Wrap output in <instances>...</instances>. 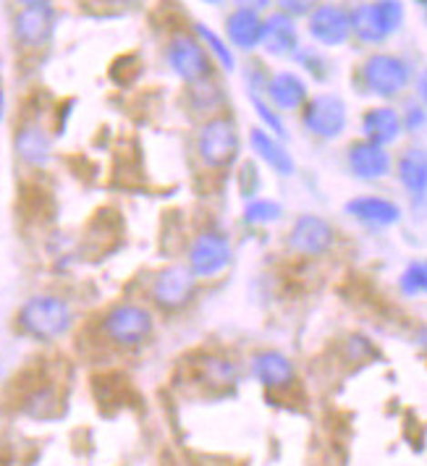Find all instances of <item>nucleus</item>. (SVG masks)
<instances>
[{"label": "nucleus", "instance_id": "nucleus-31", "mask_svg": "<svg viewBox=\"0 0 427 466\" xmlns=\"http://www.w3.org/2000/svg\"><path fill=\"white\" fill-rule=\"evenodd\" d=\"M259 184V178H257V170L255 166H247V168H241V176H239V187H241V197H252L255 199V191L249 184Z\"/></svg>", "mask_w": 427, "mask_h": 466}, {"label": "nucleus", "instance_id": "nucleus-38", "mask_svg": "<svg viewBox=\"0 0 427 466\" xmlns=\"http://www.w3.org/2000/svg\"><path fill=\"white\" fill-rule=\"evenodd\" d=\"M199 3H208V5H218V3H223V0H199Z\"/></svg>", "mask_w": 427, "mask_h": 466}, {"label": "nucleus", "instance_id": "nucleus-2", "mask_svg": "<svg viewBox=\"0 0 427 466\" xmlns=\"http://www.w3.org/2000/svg\"><path fill=\"white\" fill-rule=\"evenodd\" d=\"M100 330L113 346L134 349V346H142L152 336L155 312L139 301H121L103 315Z\"/></svg>", "mask_w": 427, "mask_h": 466}, {"label": "nucleus", "instance_id": "nucleus-25", "mask_svg": "<svg viewBox=\"0 0 427 466\" xmlns=\"http://www.w3.org/2000/svg\"><path fill=\"white\" fill-rule=\"evenodd\" d=\"M189 106L194 113H213L220 107V92L210 85V79L189 85Z\"/></svg>", "mask_w": 427, "mask_h": 466}, {"label": "nucleus", "instance_id": "nucleus-1", "mask_svg": "<svg viewBox=\"0 0 427 466\" xmlns=\"http://www.w3.org/2000/svg\"><path fill=\"white\" fill-rule=\"evenodd\" d=\"M194 149H197L199 163L208 170L231 168L241 152V134L236 128L234 118L213 116L202 121L194 139Z\"/></svg>", "mask_w": 427, "mask_h": 466}, {"label": "nucleus", "instance_id": "nucleus-16", "mask_svg": "<svg viewBox=\"0 0 427 466\" xmlns=\"http://www.w3.org/2000/svg\"><path fill=\"white\" fill-rule=\"evenodd\" d=\"M346 212H349L351 218L367 223V226H381V228H385V226H396V223L402 220V210H399L396 202H391V199H385V197H370V194L346 202Z\"/></svg>", "mask_w": 427, "mask_h": 466}, {"label": "nucleus", "instance_id": "nucleus-6", "mask_svg": "<svg viewBox=\"0 0 427 466\" xmlns=\"http://www.w3.org/2000/svg\"><path fill=\"white\" fill-rule=\"evenodd\" d=\"M197 276L187 265L173 262L160 268L155 278H152L150 297L155 301V307H160L163 312H178L187 309L197 297Z\"/></svg>", "mask_w": 427, "mask_h": 466}, {"label": "nucleus", "instance_id": "nucleus-27", "mask_svg": "<svg viewBox=\"0 0 427 466\" xmlns=\"http://www.w3.org/2000/svg\"><path fill=\"white\" fill-rule=\"evenodd\" d=\"M202 375H205V380L213 382V385H229V382L236 380V367L229 360L208 357L205 367H202Z\"/></svg>", "mask_w": 427, "mask_h": 466}, {"label": "nucleus", "instance_id": "nucleus-30", "mask_svg": "<svg viewBox=\"0 0 427 466\" xmlns=\"http://www.w3.org/2000/svg\"><path fill=\"white\" fill-rule=\"evenodd\" d=\"M425 121H427L425 107L417 106V103H409V106H406V113L402 116V127L409 128V131H417L420 127H425Z\"/></svg>", "mask_w": 427, "mask_h": 466}, {"label": "nucleus", "instance_id": "nucleus-29", "mask_svg": "<svg viewBox=\"0 0 427 466\" xmlns=\"http://www.w3.org/2000/svg\"><path fill=\"white\" fill-rule=\"evenodd\" d=\"M278 8L283 14H289L291 19L294 16H310L315 8H318V0H276Z\"/></svg>", "mask_w": 427, "mask_h": 466}, {"label": "nucleus", "instance_id": "nucleus-26", "mask_svg": "<svg viewBox=\"0 0 427 466\" xmlns=\"http://www.w3.org/2000/svg\"><path fill=\"white\" fill-rule=\"evenodd\" d=\"M399 289L406 297H417V294H427V259L422 262H412L404 270V276L399 280Z\"/></svg>", "mask_w": 427, "mask_h": 466}, {"label": "nucleus", "instance_id": "nucleus-33", "mask_svg": "<svg viewBox=\"0 0 427 466\" xmlns=\"http://www.w3.org/2000/svg\"><path fill=\"white\" fill-rule=\"evenodd\" d=\"M417 92H420V100H422V106L427 110V68L420 74V79H417Z\"/></svg>", "mask_w": 427, "mask_h": 466}, {"label": "nucleus", "instance_id": "nucleus-28", "mask_svg": "<svg viewBox=\"0 0 427 466\" xmlns=\"http://www.w3.org/2000/svg\"><path fill=\"white\" fill-rule=\"evenodd\" d=\"M252 106H255V113L259 116V121L265 124V128H270L273 137H283L286 128H283V121L278 118V113L273 110V106H268L257 92H252Z\"/></svg>", "mask_w": 427, "mask_h": 466}, {"label": "nucleus", "instance_id": "nucleus-12", "mask_svg": "<svg viewBox=\"0 0 427 466\" xmlns=\"http://www.w3.org/2000/svg\"><path fill=\"white\" fill-rule=\"evenodd\" d=\"M310 35L315 43L325 47H339L351 35L349 11L336 3H318V8L310 14Z\"/></svg>", "mask_w": 427, "mask_h": 466}, {"label": "nucleus", "instance_id": "nucleus-39", "mask_svg": "<svg viewBox=\"0 0 427 466\" xmlns=\"http://www.w3.org/2000/svg\"><path fill=\"white\" fill-rule=\"evenodd\" d=\"M422 5H425V19H427V0H422Z\"/></svg>", "mask_w": 427, "mask_h": 466}, {"label": "nucleus", "instance_id": "nucleus-9", "mask_svg": "<svg viewBox=\"0 0 427 466\" xmlns=\"http://www.w3.org/2000/svg\"><path fill=\"white\" fill-rule=\"evenodd\" d=\"M301 121L310 134L320 139H336L346 128V106L336 95H315L312 100L304 103Z\"/></svg>", "mask_w": 427, "mask_h": 466}, {"label": "nucleus", "instance_id": "nucleus-3", "mask_svg": "<svg viewBox=\"0 0 427 466\" xmlns=\"http://www.w3.org/2000/svg\"><path fill=\"white\" fill-rule=\"evenodd\" d=\"M71 322H74V312H71L68 301L53 297V294H37V297L26 299L19 309L22 330L37 340L61 339L71 328Z\"/></svg>", "mask_w": 427, "mask_h": 466}, {"label": "nucleus", "instance_id": "nucleus-4", "mask_svg": "<svg viewBox=\"0 0 427 466\" xmlns=\"http://www.w3.org/2000/svg\"><path fill=\"white\" fill-rule=\"evenodd\" d=\"M351 35H357L362 43L378 45L388 40L404 22V5L402 0H372L362 3L354 11H349Z\"/></svg>", "mask_w": 427, "mask_h": 466}, {"label": "nucleus", "instance_id": "nucleus-11", "mask_svg": "<svg viewBox=\"0 0 427 466\" xmlns=\"http://www.w3.org/2000/svg\"><path fill=\"white\" fill-rule=\"evenodd\" d=\"M289 247L301 257L325 255L333 247V228L320 215H301L291 226Z\"/></svg>", "mask_w": 427, "mask_h": 466}, {"label": "nucleus", "instance_id": "nucleus-34", "mask_svg": "<svg viewBox=\"0 0 427 466\" xmlns=\"http://www.w3.org/2000/svg\"><path fill=\"white\" fill-rule=\"evenodd\" d=\"M417 343H420V346L427 351V325L425 328H420V333H417Z\"/></svg>", "mask_w": 427, "mask_h": 466}, {"label": "nucleus", "instance_id": "nucleus-13", "mask_svg": "<svg viewBox=\"0 0 427 466\" xmlns=\"http://www.w3.org/2000/svg\"><path fill=\"white\" fill-rule=\"evenodd\" d=\"M262 47L276 58H291L300 53V35L297 24L289 14L276 11L268 19H262Z\"/></svg>", "mask_w": 427, "mask_h": 466}, {"label": "nucleus", "instance_id": "nucleus-24", "mask_svg": "<svg viewBox=\"0 0 427 466\" xmlns=\"http://www.w3.org/2000/svg\"><path fill=\"white\" fill-rule=\"evenodd\" d=\"M280 212H283V208L278 205L276 199L255 197L244 208V223H249V226H270V223H276L278 218H280Z\"/></svg>", "mask_w": 427, "mask_h": 466}, {"label": "nucleus", "instance_id": "nucleus-21", "mask_svg": "<svg viewBox=\"0 0 427 466\" xmlns=\"http://www.w3.org/2000/svg\"><path fill=\"white\" fill-rule=\"evenodd\" d=\"M14 147H16V155L32 168H43L45 163L50 160V137L37 124H26V127L19 128L16 139H14Z\"/></svg>", "mask_w": 427, "mask_h": 466}, {"label": "nucleus", "instance_id": "nucleus-17", "mask_svg": "<svg viewBox=\"0 0 427 466\" xmlns=\"http://www.w3.org/2000/svg\"><path fill=\"white\" fill-rule=\"evenodd\" d=\"M226 37L229 45H234L236 50H255L262 43V19L255 11H247V8H234L229 16H226Z\"/></svg>", "mask_w": 427, "mask_h": 466}, {"label": "nucleus", "instance_id": "nucleus-8", "mask_svg": "<svg viewBox=\"0 0 427 466\" xmlns=\"http://www.w3.org/2000/svg\"><path fill=\"white\" fill-rule=\"evenodd\" d=\"M362 79L367 89L378 97H396L402 95L409 79H412V68L404 58L391 56V53H375L370 56L362 66Z\"/></svg>", "mask_w": 427, "mask_h": 466}, {"label": "nucleus", "instance_id": "nucleus-23", "mask_svg": "<svg viewBox=\"0 0 427 466\" xmlns=\"http://www.w3.org/2000/svg\"><path fill=\"white\" fill-rule=\"evenodd\" d=\"M194 37L202 43V47H205L208 53H210L213 61H218L226 71H234L236 58L234 53H231V45L226 43L218 32H213L208 24H194Z\"/></svg>", "mask_w": 427, "mask_h": 466}, {"label": "nucleus", "instance_id": "nucleus-5", "mask_svg": "<svg viewBox=\"0 0 427 466\" xmlns=\"http://www.w3.org/2000/svg\"><path fill=\"white\" fill-rule=\"evenodd\" d=\"M231 259H234V247L229 236L220 231L197 233L187 249V268L197 276V280H210L226 273Z\"/></svg>", "mask_w": 427, "mask_h": 466}, {"label": "nucleus", "instance_id": "nucleus-22", "mask_svg": "<svg viewBox=\"0 0 427 466\" xmlns=\"http://www.w3.org/2000/svg\"><path fill=\"white\" fill-rule=\"evenodd\" d=\"M399 181L412 197L422 199L427 194V149L409 147L399 157Z\"/></svg>", "mask_w": 427, "mask_h": 466}, {"label": "nucleus", "instance_id": "nucleus-19", "mask_svg": "<svg viewBox=\"0 0 427 466\" xmlns=\"http://www.w3.org/2000/svg\"><path fill=\"white\" fill-rule=\"evenodd\" d=\"M249 145L255 149V155L268 166L270 170H276L278 176H291L294 173V157L291 152L278 142V137H273L268 128H252L249 131Z\"/></svg>", "mask_w": 427, "mask_h": 466}, {"label": "nucleus", "instance_id": "nucleus-14", "mask_svg": "<svg viewBox=\"0 0 427 466\" xmlns=\"http://www.w3.org/2000/svg\"><path fill=\"white\" fill-rule=\"evenodd\" d=\"M349 168L362 181H378L391 173V155L381 145L364 139L349 147Z\"/></svg>", "mask_w": 427, "mask_h": 466}, {"label": "nucleus", "instance_id": "nucleus-36", "mask_svg": "<svg viewBox=\"0 0 427 466\" xmlns=\"http://www.w3.org/2000/svg\"><path fill=\"white\" fill-rule=\"evenodd\" d=\"M113 3H118V5H139V3H145V0H113Z\"/></svg>", "mask_w": 427, "mask_h": 466}, {"label": "nucleus", "instance_id": "nucleus-32", "mask_svg": "<svg viewBox=\"0 0 427 466\" xmlns=\"http://www.w3.org/2000/svg\"><path fill=\"white\" fill-rule=\"evenodd\" d=\"M234 3L236 8H247V11H255V14L265 11L270 5V0H234Z\"/></svg>", "mask_w": 427, "mask_h": 466}, {"label": "nucleus", "instance_id": "nucleus-37", "mask_svg": "<svg viewBox=\"0 0 427 466\" xmlns=\"http://www.w3.org/2000/svg\"><path fill=\"white\" fill-rule=\"evenodd\" d=\"M3 110H5V103H3V92H0V118H3Z\"/></svg>", "mask_w": 427, "mask_h": 466}, {"label": "nucleus", "instance_id": "nucleus-35", "mask_svg": "<svg viewBox=\"0 0 427 466\" xmlns=\"http://www.w3.org/2000/svg\"><path fill=\"white\" fill-rule=\"evenodd\" d=\"M22 5H50V0H19Z\"/></svg>", "mask_w": 427, "mask_h": 466}, {"label": "nucleus", "instance_id": "nucleus-18", "mask_svg": "<svg viewBox=\"0 0 427 466\" xmlns=\"http://www.w3.org/2000/svg\"><path fill=\"white\" fill-rule=\"evenodd\" d=\"M402 116L393 110V107H372V110H367L362 116V134L367 142H372V145H393L399 137H402Z\"/></svg>", "mask_w": 427, "mask_h": 466}, {"label": "nucleus", "instance_id": "nucleus-15", "mask_svg": "<svg viewBox=\"0 0 427 466\" xmlns=\"http://www.w3.org/2000/svg\"><path fill=\"white\" fill-rule=\"evenodd\" d=\"M252 375L265 388L280 390L294 382V361L280 351H259L252 360Z\"/></svg>", "mask_w": 427, "mask_h": 466}, {"label": "nucleus", "instance_id": "nucleus-10", "mask_svg": "<svg viewBox=\"0 0 427 466\" xmlns=\"http://www.w3.org/2000/svg\"><path fill=\"white\" fill-rule=\"evenodd\" d=\"M56 32V11L50 5H24L14 19V37L26 50H37L50 43Z\"/></svg>", "mask_w": 427, "mask_h": 466}, {"label": "nucleus", "instance_id": "nucleus-20", "mask_svg": "<svg viewBox=\"0 0 427 466\" xmlns=\"http://www.w3.org/2000/svg\"><path fill=\"white\" fill-rule=\"evenodd\" d=\"M268 97L276 106V110H297L307 103V85L304 79L291 71H278L268 79Z\"/></svg>", "mask_w": 427, "mask_h": 466}, {"label": "nucleus", "instance_id": "nucleus-7", "mask_svg": "<svg viewBox=\"0 0 427 466\" xmlns=\"http://www.w3.org/2000/svg\"><path fill=\"white\" fill-rule=\"evenodd\" d=\"M166 61L171 71L187 85L208 82L213 76V58L194 35H176L166 47Z\"/></svg>", "mask_w": 427, "mask_h": 466}]
</instances>
